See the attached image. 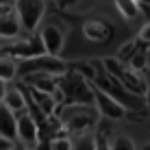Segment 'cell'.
I'll list each match as a JSON object with an SVG mask.
<instances>
[{
    "label": "cell",
    "instance_id": "cell-1",
    "mask_svg": "<svg viewBox=\"0 0 150 150\" xmlns=\"http://www.w3.org/2000/svg\"><path fill=\"white\" fill-rule=\"evenodd\" d=\"M57 117L61 122V128L68 135L94 131L100 122V115H98L96 107L91 102H63L57 109Z\"/></svg>",
    "mask_w": 150,
    "mask_h": 150
},
{
    "label": "cell",
    "instance_id": "cell-2",
    "mask_svg": "<svg viewBox=\"0 0 150 150\" xmlns=\"http://www.w3.org/2000/svg\"><path fill=\"white\" fill-rule=\"evenodd\" d=\"M102 68H105V72L111 79H115L124 89H128L131 94H137V96L146 94V79H144V74L137 72V70H133L126 61H120L115 54L105 57V59H102Z\"/></svg>",
    "mask_w": 150,
    "mask_h": 150
},
{
    "label": "cell",
    "instance_id": "cell-3",
    "mask_svg": "<svg viewBox=\"0 0 150 150\" xmlns=\"http://www.w3.org/2000/svg\"><path fill=\"white\" fill-rule=\"evenodd\" d=\"M70 70L68 61L61 59V54H48L39 52L35 57H26V59H18V76L30 74V72H46V74L63 76Z\"/></svg>",
    "mask_w": 150,
    "mask_h": 150
},
{
    "label": "cell",
    "instance_id": "cell-4",
    "mask_svg": "<svg viewBox=\"0 0 150 150\" xmlns=\"http://www.w3.org/2000/svg\"><path fill=\"white\" fill-rule=\"evenodd\" d=\"M13 11L18 15V22L22 33L33 35L37 33L39 24L46 18V0H13Z\"/></svg>",
    "mask_w": 150,
    "mask_h": 150
},
{
    "label": "cell",
    "instance_id": "cell-5",
    "mask_svg": "<svg viewBox=\"0 0 150 150\" xmlns=\"http://www.w3.org/2000/svg\"><path fill=\"white\" fill-rule=\"evenodd\" d=\"M15 142L24 148L39 146V122L30 115L28 109L15 113Z\"/></svg>",
    "mask_w": 150,
    "mask_h": 150
},
{
    "label": "cell",
    "instance_id": "cell-6",
    "mask_svg": "<svg viewBox=\"0 0 150 150\" xmlns=\"http://www.w3.org/2000/svg\"><path fill=\"white\" fill-rule=\"evenodd\" d=\"M91 96H94V107H96V111H98L100 117L111 120V122L124 120V115H126V107H124L120 100H115L111 94L102 91L98 85H94V83H91Z\"/></svg>",
    "mask_w": 150,
    "mask_h": 150
},
{
    "label": "cell",
    "instance_id": "cell-7",
    "mask_svg": "<svg viewBox=\"0 0 150 150\" xmlns=\"http://www.w3.org/2000/svg\"><path fill=\"white\" fill-rule=\"evenodd\" d=\"M39 41H41V48L44 52L48 54H61L63 52V46H65V33L59 24L48 22V24H39L37 28Z\"/></svg>",
    "mask_w": 150,
    "mask_h": 150
},
{
    "label": "cell",
    "instance_id": "cell-8",
    "mask_svg": "<svg viewBox=\"0 0 150 150\" xmlns=\"http://www.w3.org/2000/svg\"><path fill=\"white\" fill-rule=\"evenodd\" d=\"M83 37L87 41H91V44H107L111 37H113V26L109 22H105V20H85L83 22V28H81Z\"/></svg>",
    "mask_w": 150,
    "mask_h": 150
},
{
    "label": "cell",
    "instance_id": "cell-9",
    "mask_svg": "<svg viewBox=\"0 0 150 150\" xmlns=\"http://www.w3.org/2000/svg\"><path fill=\"white\" fill-rule=\"evenodd\" d=\"M22 35V26L18 22L13 7H2L0 9V41L18 39Z\"/></svg>",
    "mask_w": 150,
    "mask_h": 150
},
{
    "label": "cell",
    "instance_id": "cell-10",
    "mask_svg": "<svg viewBox=\"0 0 150 150\" xmlns=\"http://www.w3.org/2000/svg\"><path fill=\"white\" fill-rule=\"evenodd\" d=\"M59 79H61V76L46 74V72H30V74L20 76V83L26 85V87H35V89H41V91L52 94V89L59 85Z\"/></svg>",
    "mask_w": 150,
    "mask_h": 150
},
{
    "label": "cell",
    "instance_id": "cell-11",
    "mask_svg": "<svg viewBox=\"0 0 150 150\" xmlns=\"http://www.w3.org/2000/svg\"><path fill=\"white\" fill-rule=\"evenodd\" d=\"M26 87V85H22ZM26 91L30 94V98H33V105H37V109L44 113V117H52L54 111L59 109L54 102L52 94H48V91H41V89H35V87H26Z\"/></svg>",
    "mask_w": 150,
    "mask_h": 150
},
{
    "label": "cell",
    "instance_id": "cell-12",
    "mask_svg": "<svg viewBox=\"0 0 150 150\" xmlns=\"http://www.w3.org/2000/svg\"><path fill=\"white\" fill-rule=\"evenodd\" d=\"M0 135L9 142H15V111H11L4 102H0Z\"/></svg>",
    "mask_w": 150,
    "mask_h": 150
},
{
    "label": "cell",
    "instance_id": "cell-13",
    "mask_svg": "<svg viewBox=\"0 0 150 150\" xmlns=\"http://www.w3.org/2000/svg\"><path fill=\"white\" fill-rule=\"evenodd\" d=\"M2 102H4L11 111H15V113H20V111L26 109V94H24L22 85H20V87H7Z\"/></svg>",
    "mask_w": 150,
    "mask_h": 150
},
{
    "label": "cell",
    "instance_id": "cell-14",
    "mask_svg": "<svg viewBox=\"0 0 150 150\" xmlns=\"http://www.w3.org/2000/svg\"><path fill=\"white\" fill-rule=\"evenodd\" d=\"M148 61H150V50H148V44H142V41H139V44H137V48L133 50V54L128 57V61H126V63L131 65L133 70L144 72V70L148 68Z\"/></svg>",
    "mask_w": 150,
    "mask_h": 150
},
{
    "label": "cell",
    "instance_id": "cell-15",
    "mask_svg": "<svg viewBox=\"0 0 150 150\" xmlns=\"http://www.w3.org/2000/svg\"><path fill=\"white\" fill-rule=\"evenodd\" d=\"M113 4H115L117 13H120L126 22H133V20H137L139 15H142V7H139L135 0H113Z\"/></svg>",
    "mask_w": 150,
    "mask_h": 150
},
{
    "label": "cell",
    "instance_id": "cell-16",
    "mask_svg": "<svg viewBox=\"0 0 150 150\" xmlns=\"http://www.w3.org/2000/svg\"><path fill=\"white\" fill-rule=\"evenodd\" d=\"M15 76H18V61H15L11 54L0 52V79L11 83Z\"/></svg>",
    "mask_w": 150,
    "mask_h": 150
},
{
    "label": "cell",
    "instance_id": "cell-17",
    "mask_svg": "<svg viewBox=\"0 0 150 150\" xmlns=\"http://www.w3.org/2000/svg\"><path fill=\"white\" fill-rule=\"evenodd\" d=\"M109 148H113V150H135L137 144L131 135H115L109 142Z\"/></svg>",
    "mask_w": 150,
    "mask_h": 150
},
{
    "label": "cell",
    "instance_id": "cell-18",
    "mask_svg": "<svg viewBox=\"0 0 150 150\" xmlns=\"http://www.w3.org/2000/svg\"><path fill=\"white\" fill-rule=\"evenodd\" d=\"M50 150H74L72 148V139L70 135L61 128V135H54V137H50Z\"/></svg>",
    "mask_w": 150,
    "mask_h": 150
},
{
    "label": "cell",
    "instance_id": "cell-19",
    "mask_svg": "<svg viewBox=\"0 0 150 150\" xmlns=\"http://www.w3.org/2000/svg\"><path fill=\"white\" fill-rule=\"evenodd\" d=\"M137 44H139V41H137V37H133V39L124 41V44L120 46V48H117L115 57H117V59H120V61H128V57L133 54V50L137 48Z\"/></svg>",
    "mask_w": 150,
    "mask_h": 150
},
{
    "label": "cell",
    "instance_id": "cell-20",
    "mask_svg": "<svg viewBox=\"0 0 150 150\" xmlns=\"http://www.w3.org/2000/svg\"><path fill=\"white\" fill-rule=\"evenodd\" d=\"M137 41H142V44H148L150 46V20L146 24H142V28L137 30Z\"/></svg>",
    "mask_w": 150,
    "mask_h": 150
},
{
    "label": "cell",
    "instance_id": "cell-21",
    "mask_svg": "<svg viewBox=\"0 0 150 150\" xmlns=\"http://www.w3.org/2000/svg\"><path fill=\"white\" fill-rule=\"evenodd\" d=\"M54 2H57V7H59V9H63V11H70V9L79 7L83 0H54Z\"/></svg>",
    "mask_w": 150,
    "mask_h": 150
},
{
    "label": "cell",
    "instance_id": "cell-22",
    "mask_svg": "<svg viewBox=\"0 0 150 150\" xmlns=\"http://www.w3.org/2000/svg\"><path fill=\"white\" fill-rule=\"evenodd\" d=\"M13 148H18V144L9 142V139H4L2 135H0V150H13Z\"/></svg>",
    "mask_w": 150,
    "mask_h": 150
},
{
    "label": "cell",
    "instance_id": "cell-23",
    "mask_svg": "<svg viewBox=\"0 0 150 150\" xmlns=\"http://www.w3.org/2000/svg\"><path fill=\"white\" fill-rule=\"evenodd\" d=\"M144 102H146V109H150V81H146V94H144Z\"/></svg>",
    "mask_w": 150,
    "mask_h": 150
},
{
    "label": "cell",
    "instance_id": "cell-24",
    "mask_svg": "<svg viewBox=\"0 0 150 150\" xmlns=\"http://www.w3.org/2000/svg\"><path fill=\"white\" fill-rule=\"evenodd\" d=\"M7 87H9V83L0 79V102H2V98H4V91H7Z\"/></svg>",
    "mask_w": 150,
    "mask_h": 150
},
{
    "label": "cell",
    "instance_id": "cell-25",
    "mask_svg": "<svg viewBox=\"0 0 150 150\" xmlns=\"http://www.w3.org/2000/svg\"><path fill=\"white\" fill-rule=\"evenodd\" d=\"M135 2H137L142 9H144V7H150V0H135Z\"/></svg>",
    "mask_w": 150,
    "mask_h": 150
},
{
    "label": "cell",
    "instance_id": "cell-26",
    "mask_svg": "<svg viewBox=\"0 0 150 150\" xmlns=\"http://www.w3.org/2000/svg\"><path fill=\"white\" fill-rule=\"evenodd\" d=\"M11 4H13V0H0V9L2 7H11Z\"/></svg>",
    "mask_w": 150,
    "mask_h": 150
},
{
    "label": "cell",
    "instance_id": "cell-27",
    "mask_svg": "<svg viewBox=\"0 0 150 150\" xmlns=\"http://www.w3.org/2000/svg\"><path fill=\"white\" fill-rule=\"evenodd\" d=\"M142 150H150V142H146V144H142Z\"/></svg>",
    "mask_w": 150,
    "mask_h": 150
}]
</instances>
